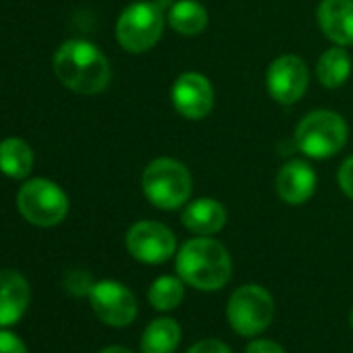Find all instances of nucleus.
Wrapping results in <instances>:
<instances>
[{
  "label": "nucleus",
  "mask_w": 353,
  "mask_h": 353,
  "mask_svg": "<svg viewBox=\"0 0 353 353\" xmlns=\"http://www.w3.org/2000/svg\"><path fill=\"white\" fill-rule=\"evenodd\" d=\"M54 75L71 92L92 96L110 83V65L98 46L85 40H69L54 54Z\"/></svg>",
  "instance_id": "f257e3e1"
},
{
  "label": "nucleus",
  "mask_w": 353,
  "mask_h": 353,
  "mask_svg": "<svg viewBox=\"0 0 353 353\" xmlns=\"http://www.w3.org/2000/svg\"><path fill=\"white\" fill-rule=\"evenodd\" d=\"M233 262L227 248L210 237H196L176 254V274L200 291L223 289L231 281Z\"/></svg>",
  "instance_id": "f03ea898"
},
{
  "label": "nucleus",
  "mask_w": 353,
  "mask_h": 353,
  "mask_svg": "<svg viewBox=\"0 0 353 353\" xmlns=\"http://www.w3.org/2000/svg\"><path fill=\"white\" fill-rule=\"evenodd\" d=\"M141 188L150 204L156 208L176 210L192 196V174L179 160L156 158L141 174Z\"/></svg>",
  "instance_id": "7ed1b4c3"
},
{
  "label": "nucleus",
  "mask_w": 353,
  "mask_h": 353,
  "mask_svg": "<svg viewBox=\"0 0 353 353\" xmlns=\"http://www.w3.org/2000/svg\"><path fill=\"white\" fill-rule=\"evenodd\" d=\"M347 141V125L332 110H314L305 114L295 129L297 148L316 160H324L343 150Z\"/></svg>",
  "instance_id": "20e7f679"
},
{
  "label": "nucleus",
  "mask_w": 353,
  "mask_h": 353,
  "mask_svg": "<svg viewBox=\"0 0 353 353\" xmlns=\"http://www.w3.org/2000/svg\"><path fill=\"white\" fill-rule=\"evenodd\" d=\"M162 30L164 11L154 0H137L121 13L117 21V40L127 52L141 54L160 40Z\"/></svg>",
  "instance_id": "39448f33"
},
{
  "label": "nucleus",
  "mask_w": 353,
  "mask_h": 353,
  "mask_svg": "<svg viewBox=\"0 0 353 353\" xmlns=\"http://www.w3.org/2000/svg\"><path fill=\"white\" fill-rule=\"evenodd\" d=\"M274 316V299L260 285H243L235 289L227 303L231 328L241 336H256L268 328Z\"/></svg>",
  "instance_id": "423d86ee"
},
{
  "label": "nucleus",
  "mask_w": 353,
  "mask_h": 353,
  "mask_svg": "<svg viewBox=\"0 0 353 353\" xmlns=\"http://www.w3.org/2000/svg\"><path fill=\"white\" fill-rule=\"evenodd\" d=\"M21 216L36 227H54L65 221L69 212L67 194L48 179L28 181L17 196Z\"/></svg>",
  "instance_id": "0eeeda50"
},
{
  "label": "nucleus",
  "mask_w": 353,
  "mask_h": 353,
  "mask_svg": "<svg viewBox=\"0 0 353 353\" xmlns=\"http://www.w3.org/2000/svg\"><path fill=\"white\" fill-rule=\"evenodd\" d=\"M88 297L94 314L108 326H129L137 316V299L123 283L98 281L94 283Z\"/></svg>",
  "instance_id": "6e6552de"
},
{
  "label": "nucleus",
  "mask_w": 353,
  "mask_h": 353,
  "mask_svg": "<svg viewBox=\"0 0 353 353\" xmlns=\"http://www.w3.org/2000/svg\"><path fill=\"white\" fill-rule=\"evenodd\" d=\"M125 243H127L129 254L143 264H162L176 250L172 231L156 221L135 223L127 231Z\"/></svg>",
  "instance_id": "1a4fd4ad"
},
{
  "label": "nucleus",
  "mask_w": 353,
  "mask_h": 353,
  "mask_svg": "<svg viewBox=\"0 0 353 353\" xmlns=\"http://www.w3.org/2000/svg\"><path fill=\"white\" fill-rule=\"evenodd\" d=\"M307 67L305 63L295 54L279 57L266 73V88L268 94L281 102V104H293L297 102L305 90H307Z\"/></svg>",
  "instance_id": "9d476101"
},
{
  "label": "nucleus",
  "mask_w": 353,
  "mask_h": 353,
  "mask_svg": "<svg viewBox=\"0 0 353 353\" xmlns=\"http://www.w3.org/2000/svg\"><path fill=\"white\" fill-rule=\"evenodd\" d=\"M170 96L176 112L190 121H200L208 117L214 106V90L210 81L196 71L179 75V79L172 85Z\"/></svg>",
  "instance_id": "9b49d317"
},
{
  "label": "nucleus",
  "mask_w": 353,
  "mask_h": 353,
  "mask_svg": "<svg viewBox=\"0 0 353 353\" xmlns=\"http://www.w3.org/2000/svg\"><path fill=\"white\" fill-rule=\"evenodd\" d=\"M276 192L283 202L291 206L305 204L316 192V172L303 160L287 162L276 176Z\"/></svg>",
  "instance_id": "f8f14e48"
},
{
  "label": "nucleus",
  "mask_w": 353,
  "mask_h": 353,
  "mask_svg": "<svg viewBox=\"0 0 353 353\" xmlns=\"http://www.w3.org/2000/svg\"><path fill=\"white\" fill-rule=\"evenodd\" d=\"M316 17L330 42L343 48L353 44V0H322Z\"/></svg>",
  "instance_id": "ddd939ff"
},
{
  "label": "nucleus",
  "mask_w": 353,
  "mask_h": 353,
  "mask_svg": "<svg viewBox=\"0 0 353 353\" xmlns=\"http://www.w3.org/2000/svg\"><path fill=\"white\" fill-rule=\"evenodd\" d=\"M30 305V285L17 270H0V328L21 320Z\"/></svg>",
  "instance_id": "4468645a"
},
{
  "label": "nucleus",
  "mask_w": 353,
  "mask_h": 353,
  "mask_svg": "<svg viewBox=\"0 0 353 353\" xmlns=\"http://www.w3.org/2000/svg\"><path fill=\"white\" fill-rule=\"evenodd\" d=\"M185 229H190L196 235H214L219 233L227 223V210L221 202L212 198H200L185 206L181 216Z\"/></svg>",
  "instance_id": "2eb2a0df"
},
{
  "label": "nucleus",
  "mask_w": 353,
  "mask_h": 353,
  "mask_svg": "<svg viewBox=\"0 0 353 353\" xmlns=\"http://www.w3.org/2000/svg\"><path fill=\"white\" fill-rule=\"evenodd\" d=\"M181 343V326L172 318H156L141 334V353H174Z\"/></svg>",
  "instance_id": "dca6fc26"
},
{
  "label": "nucleus",
  "mask_w": 353,
  "mask_h": 353,
  "mask_svg": "<svg viewBox=\"0 0 353 353\" xmlns=\"http://www.w3.org/2000/svg\"><path fill=\"white\" fill-rule=\"evenodd\" d=\"M34 166L32 148L19 137H7L0 141V170L11 179H26Z\"/></svg>",
  "instance_id": "f3484780"
},
{
  "label": "nucleus",
  "mask_w": 353,
  "mask_h": 353,
  "mask_svg": "<svg viewBox=\"0 0 353 353\" xmlns=\"http://www.w3.org/2000/svg\"><path fill=\"white\" fill-rule=\"evenodd\" d=\"M168 23L181 36H198L208 26V13L198 0H176L168 9Z\"/></svg>",
  "instance_id": "a211bd4d"
},
{
  "label": "nucleus",
  "mask_w": 353,
  "mask_h": 353,
  "mask_svg": "<svg viewBox=\"0 0 353 353\" xmlns=\"http://www.w3.org/2000/svg\"><path fill=\"white\" fill-rule=\"evenodd\" d=\"M316 75H318V81L326 90L341 88L351 75V59L345 52V48L339 46V48H328L326 52H322L316 65Z\"/></svg>",
  "instance_id": "6ab92c4d"
},
{
  "label": "nucleus",
  "mask_w": 353,
  "mask_h": 353,
  "mask_svg": "<svg viewBox=\"0 0 353 353\" xmlns=\"http://www.w3.org/2000/svg\"><path fill=\"white\" fill-rule=\"evenodd\" d=\"M183 297H185V289L181 276H168V274L158 276L148 291V299L152 307L158 312H170L174 307H179Z\"/></svg>",
  "instance_id": "aec40b11"
},
{
  "label": "nucleus",
  "mask_w": 353,
  "mask_h": 353,
  "mask_svg": "<svg viewBox=\"0 0 353 353\" xmlns=\"http://www.w3.org/2000/svg\"><path fill=\"white\" fill-rule=\"evenodd\" d=\"M65 287H67V291H69L71 295L83 297V295H90V291H92V287H94V281H92V276H90L88 272H83V270H73V272L67 274Z\"/></svg>",
  "instance_id": "412c9836"
},
{
  "label": "nucleus",
  "mask_w": 353,
  "mask_h": 353,
  "mask_svg": "<svg viewBox=\"0 0 353 353\" xmlns=\"http://www.w3.org/2000/svg\"><path fill=\"white\" fill-rule=\"evenodd\" d=\"M0 353H28V347L15 332L0 328Z\"/></svg>",
  "instance_id": "4be33fe9"
},
{
  "label": "nucleus",
  "mask_w": 353,
  "mask_h": 353,
  "mask_svg": "<svg viewBox=\"0 0 353 353\" xmlns=\"http://www.w3.org/2000/svg\"><path fill=\"white\" fill-rule=\"evenodd\" d=\"M339 185L343 194L353 200V156H349L339 168Z\"/></svg>",
  "instance_id": "5701e85b"
},
{
  "label": "nucleus",
  "mask_w": 353,
  "mask_h": 353,
  "mask_svg": "<svg viewBox=\"0 0 353 353\" xmlns=\"http://www.w3.org/2000/svg\"><path fill=\"white\" fill-rule=\"evenodd\" d=\"M188 353H231V349L219 339H204V341H198L196 345H192L188 349Z\"/></svg>",
  "instance_id": "b1692460"
},
{
  "label": "nucleus",
  "mask_w": 353,
  "mask_h": 353,
  "mask_svg": "<svg viewBox=\"0 0 353 353\" xmlns=\"http://www.w3.org/2000/svg\"><path fill=\"white\" fill-rule=\"evenodd\" d=\"M245 353H285V349H283L276 341L258 339V341H252V343L248 345Z\"/></svg>",
  "instance_id": "393cba45"
},
{
  "label": "nucleus",
  "mask_w": 353,
  "mask_h": 353,
  "mask_svg": "<svg viewBox=\"0 0 353 353\" xmlns=\"http://www.w3.org/2000/svg\"><path fill=\"white\" fill-rule=\"evenodd\" d=\"M100 353H133V351H129L127 347H119V345H114V347H106V349H102Z\"/></svg>",
  "instance_id": "a878e982"
},
{
  "label": "nucleus",
  "mask_w": 353,
  "mask_h": 353,
  "mask_svg": "<svg viewBox=\"0 0 353 353\" xmlns=\"http://www.w3.org/2000/svg\"><path fill=\"white\" fill-rule=\"evenodd\" d=\"M154 3L162 9V11H168L174 3H172V0H154Z\"/></svg>",
  "instance_id": "bb28decb"
},
{
  "label": "nucleus",
  "mask_w": 353,
  "mask_h": 353,
  "mask_svg": "<svg viewBox=\"0 0 353 353\" xmlns=\"http://www.w3.org/2000/svg\"><path fill=\"white\" fill-rule=\"evenodd\" d=\"M349 320H351V326H353V310H351V316H349Z\"/></svg>",
  "instance_id": "cd10ccee"
}]
</instances>
